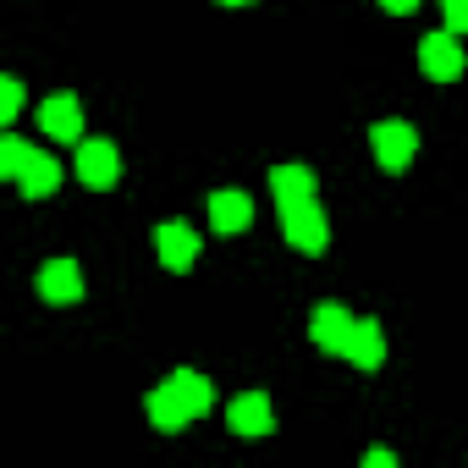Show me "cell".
Listing matches in <instances>:
<instances>
[{"label": "cell", "mask_w": 468, "mask_h": 468, "mask_svg": "<svg viewBox=\"0 0 468 468\" xmlns=\"http://www.w3.org/2000/svg\"><path fill=\"white\" fill-rule=\"evenodd\" d=\"M144 408H149V424L171 435V430H187L193 419H204V413L215 408V386H209L204 375H193V369H176L165 386L149 391Z\"/></svg>", "instance_id": "6da1fadb"}, {"label": "cell", "mask_w": 468, "mask_h": 468, "mask_svg": "<svg viewBox=\"0 0 468 468\" xmlns=\"http://www.w3.org/2000/svg\"><path fill=\"white\" fill-rule=\"evenodd\" d=\"M282 231H287V243L298 249V254H325V243H331V220H325V209L314 204V198H292V204H282Z\"/></svg>", "instance_id": "7a4b0ae2"}, {"label": "cell", "mask_w": 468, "mask_h": 468, "mask_svg": "<svg viewBox=\"0 0 468 468\" xmlns=\"http://www.w3.org/2000/svg\"><path fill=\"white\" fill-rule=\"evenodd\" d=\"M369 144H375V160H380L386 171H408L413 154H419V133H413L408 122H375V127H369Z\"/></svg>", "instance_id": "3957f363"}, {"label": "cell", "mask_w": 468, "mask_h": 468, "mask_svg": "<svg viewBox=\"0 0 468 468\" xmlns=\"http://www.w3.org/2000/svg\"><path fill=\"white\" fill-rule=\"evenodd\" d=\"M419 67H424V78H435V83H457L463 78V45H457V34L446 28V34H430L424 45H419Z\"/></svg>", "instance_id": "277c9868"}, {"label": "cell", "mask_w": 468, "mask_h": 468, "mask_svg": "<svg viewBox=\"0 0 468 468\" xmlns=\"http://www.w3.org/2000/svg\"><path fill=\"white\" fill-rule=\"evenodd\" d=\"M154 249H160V265L165 271H193V260H198V231L187 220H165V226H154Z\"/></svg>", "instance_id": "5b68a950"}, {"label": "cell", "mask_w": 468, "mask_h": 468, "mask_svg": "<svg viewBox=\"0 0 468 468\" xmlns=\"http://www.w3.org/2000/svg\"><path fill=\"white\" fill-rule=\"evenodd\" d=\"M78 176H83L89 187H116V176H122L116 144H111V138H83V144H78Z\"/></svg>", "instance_id": "8992f818"}, {"label": "cell", "mask_w": 468, "mask_h": 468, "mask_svg": "<svg viewBox=\"0 0 468 468\" xmlns=\"http://www.w3.org/2000/svg\"><path fill=\"white\" fill-rule=\"evenodd\" d=\"M39 127L50 138H61V144H83V105H78V94H50L39 105Z\"/></svg>", "instance_id": "52a82bcc"}, {"label": "cell", "mask_w": 468, "mask_h": 468, "mask_svg": "<svg viewBox=\"0 0 468 468\" xmlns=\"http://www.w3.org/2000/svg\"><path fill=\"white\" fill-rule=\"evenodd\" d=\"M226 424L238 430V435H271V430H276L271 397H265V391H243V397H231V408H226Z\"/></svg>", "instance_id": "ba28073f"}, {"label": "cell", "mask_w": 468, "mask_h": 468, "mask_svg": "<svg viewBox=\"0 0 468 468\" xmlns=\"http://www.w3.org/2000/svg\"><path fill=\"white\" fill-rule=\"evenodd\" d=\"M34 287H39L45 303H78V298H83V271H78L72 260H50V265H39Z\"/></svg>", "instance_id": "9c48e42d"}, {"label": "cell", "mask_w": 468, "mask_h": 468, "mask_svg": "<svg viewBox=\"0 0 468 468\" xmlns=\"http://www.w3.org/2000/svg\"><path fill=\"white\" fill-rule=\"evenodd\" d=\"M254 220V198L238 193V187H226V193H209V226L220 231V238H231V231H249Z\"/></svg>", "instance_id": "30bf717a"}, {"label": "cell", "mask_w": 468, "mask_h": 468, "mask_svg": "<svg viewBox=\"0 0 468 468\" xmlns=\"http://www.w3.org/2000/svg\"><path fill=\"white\" fill-rule=\"evenodd\" d=\"M309 336H314V347H320V353H342V347H347V336H353V314H347L342 303H320V309H314V320H309Z\"/></svg>", "instance_id": "8fae6325"}, {"label": "cell", "mask_w": 468, "mask_h": 468, "mask_svg": "<svg viewBox=\"0 0 468 468\" xmlns=\"http://www.w3.org/2000/svg\"><path fill=\"white\" fill-rule=\"evenodd\" d=\"M342 358H353L358 369H380V364H386V336H380V320H353V336H347Z\"/></svg>", "instance_id": "7c38bea8"}, {"label": "cell", "mask_w": 468, "mask_h": 468, "mask_svg": "<svg viewBox=\"0 0 468 468\" xmlns=\"http://www.w3.org/2000/svg\"><path fill=\"white\" fill-rule=\"evenodd\" d=\"M271 193H276V204L314 198V193H320V176H314L309 165H276V171H271Z\"/></svg>", "instance_id": "4fadbf2b"}, {"label": "cell", "mask_w": 468, "mask_h": 468, "mask_svg": "<svg viewBox=\"0 0 468 468\" xmlns=\"http://www.w3.org/2000/svg\"><path fill=\"white\" fill-rule=\"evenodd\" d=\"M17 182H23V193H28V198H45V193H56V187H61V160H50V154L39 149Z\"/></svg>", "instance_id": "5bb4252c"}, {"label": "cell", "mask_w": 468, "mask_h": 468, "mask_svg": "<svg viewBox=\"0 0 468 468\" xmlns=\"http://www.w3.org/2000/svg\"><path fill=\"white\" fill-rule=\"evenodd\" d=\"M34 154H39V149H34L28 138H17V133H6V138H0V176H23Z\"/></svg>", "instance_id": "9a60e30c"}, {"label": "cell", "mask_w": 468, "mask_h": 468, "mask_svg": "<svg viewBox=\"0 0 468 468\" xmlns=\"http://www.w3.org/2000/svg\"><path fill=\"white\" fill-rule=\"evenodd\" d=\"M17 116H23V83L6 78L0 83V122H17Z\"/></svg>", "instance_id": "2e32d148"}, {"label": "cell", "mask_w": 468, "mask_h": 468, "mask_svg": "<svg viewBox=\"0 0 468 468\" xmlns=\"http://www.w3.org/2000/svg\"><path fill=\"white\" fill-rule=\"evenodd\" d=\"M441 17L452 34H468V0H441Z\"/></svg>", "instance_id": "e0dca14e"}, {"label": "cell", "mask_w": 468, "mask_h": 468, "mask_svg": "<svg viewBox=\"0 0 468 468\" xmlns=\"http://www.w3.org/2000/svg\"><path fill=\"white\" fill-rule=\"evenodd\" d=\"M364 463H369V468H397V452H386V446H375V452H364Z\"/></svg>", "instance_id": "ac0fdd59"}, {"label": "cell", "mask_w": 468, "mask_h": 468, "mask_svg": "<svg viewBox=\"0 0 468 468\" xmlns=\"http://www.w3.org/2000/svg\"><path fill=\"white\" fill-rule=\"evenodd\" d=\"M380 6H386V12H397V17H408V12L419 6V0H380Z\"/></svg>", "instance_id": "d6986e66"}, {"label": "cell", "mask_w": 468, "mask_h": 468, "mask_svg": "<svg viewBox=\"0 0 468 468\" xmlns=\"http://www.w3.org/2000/svg\"><path fill=\"white\" fill-rule=\"evenodd\" d=\"M220 6H249V0H220Z\"/></svg>", "instance_id": "ffe728a7"}]
</instances>
